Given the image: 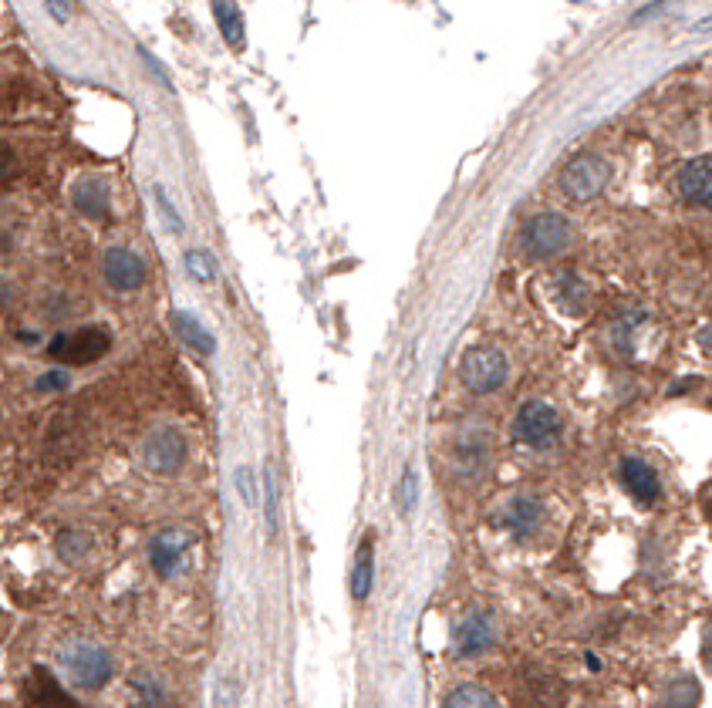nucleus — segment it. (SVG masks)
I'll return each mask as SVG.
<instances>
[{
	"instance_id": "nucleus-21",
	"label": "nucleus",
	"mask_w": 712,
	"mask_h": 708,
	"mask_svg": "<svg viewBox=\"0 0 712 708\" xmlns=\"http://www.w3.org/2000/svg\"><path fill=\"white\" fill-rule=\"evenodd\" d=\"M183 263H186L189 277L200 280V284H210V280L216 277V260H213L210 250H189Z\"/></svg>"
},
{
	"instance_id": "nucleus-25",
	"label": "nucleus",
	"mask_w": 712,
	"mask_h": 708,
	"mask_svg": "<svg viewBox=\"0 0 712 708\" xmlns=\"http://www.w3.org/2000/svg\"><path fill=\"white\" fill-rule=\"evenodd\" d=\"M233 483H237L243 503H247V506L257 503V496H254V472H250L247 466H240L237 472H233Z\"/></svg>"
},
{
	"instance_id": "nucleus-22",
	"label": "nucleus",
	"mask_w": 712,
	"mask_h": 708,
	"mask_svg": "<svg viewBox=\"0 0 712 708\" xmlns=\"http://www.w3.org/2000/svg\"><path fill=\"white\" fill-rule=\"evenodd\" d=\"M699 702V685L692 678H679V682L669 685V695H665V708H696Z\"/></svg>"
},
{
	"instance_id": "nucleus-8",
	"label": "nucleus",
	"mask_w": 712,
	"mask_h": 708,
	"mask_svg": "<svg viewBox=\"0 0 712 708\" xmlns=\"http://www.w3.org/2000/svg\"><path fill=\"white\" fill-rule=\"evenodd\" d=\"M497 638V628H493V617L486 611H473L459 621V628L453 634V655L456 658H476L483 655L486 648Z\"/></svg>"
},
{
	"instance_id": "nucleus-15",
	"label": "nucleus",
	"mask_w": 712,
	"mask_h": 708,
	"mask_svg": "<svg viewBox=\"0 0 712 708\" xmlns=\"http://www.w3.org/2000/svg\"><path fill=\"white\" fill-rule=\"evenodd\" d=\"M169 324H173V331L179 334V341L189 344L193 351H200V354H213L216 351L213 334L206 331L189 311H173V314H169Z\"/></svg>"
},
{
	"instance_id": "nucleus-12",
	"label": "nucleus",
	"mask_w": 712,
	"mask_h": 708,
	"mask_svg": "<svg viewBox=\"0 0 712 708\" xmlns=\"http://www.w3.org/2000/svg\"><path fill=\"white\" fill-rule=\"evenodd\" d=\"M621 479H625L628 493L645 506L655 503V499L662 496V483H659V476H655V469L648 466V462L635 459V456H628L625 462H621Z\"/></svg>"
},
{
	"instance_id": "nucleus-23",
	"label": "nucleus",
	"mask_w": 712,
	"mask_h": 708,
	"mask_svg": "<svg viewBox=\"0 0 712 708\" xmlns=\"http://www.w3.org/2000/svg\"><path fill=\"white\" fill-rule=\"evenodd\" d=\"M152 196H156V206H159V213L166 216V223H169V230H183V216H179L176 210V203H173V196L166 193V186L162 183H152Z\"/></svg>"
},
{
	"instance_id": "nucleus-17",
	"label": "nucleus",
	"mask_w": 712,
	"mask_h": 708,
	"mask_svg": "<svg viewBox=\"0 0 712 708\" xmlns=\"http://www.w3.org/2000/svg\"><path fill=\"white\" fill-rule=\"evenodd\" d=\"M213 14H216V24H220V31H223V38H227L230 48H237V51L247 48V34H243V14H240V7L216 0V4H213Z\"/></svg>"
},
{
	"instance_id": "nucleus-14",
	"label": "nucleus",
	"mask_w": 712,
	"mask_h": 708,
	"mask_svg": "<svg viewBox=\"0 0 712 708\" xmlns=\"http://www.w3.org/2000/svg\"><path fill=\"white\" fill-rule=\"evenodd\" d=\"M500 520H503L507 530L517 533V537H530V533H534L537 526H540V520H544V506H540L537 499H527V496L507 499Z\"/></svg>"
},
{
	"instance_id": "nucleus-18",
	"label": "nucleus",
	"mask_w": 712,
	"mask_h": 708,
	"mask_svg": "<svg viewBox=\"0 0 712 708\" xmlns=\"http://www.w3.org/2000/svg\"><path fill=\"white\" fill-rule=\"evenodd\" d=\"M443 708H500L493 692H486L483 685H459L443 698Z\"/></svg>"
},
{
	"instance_id": "nucleus-1",
	"label": "nucleus",
	"mask_w": 712,
	"mask_h": 708,
	"mask_svg": "<svg viewBox=\"0 0 712 708\" xmlns=\"http://www.w3.org/2000/svg\"><path fill=\"white\" fill-rule=\"evenodd\" d=\"M61 665H65L71 685L85 688V692H95V688H102L112 678V658H108L105 648H98L92 641L68 644L65 655H61Z\"/></svg>"
},
{
	"instance_id": "nucleus-9",
	"label": "nucleus",
	"mask_w": 712,
	"mask_h": 708,
	"mask_svg": "<svg viewBox=\"0 0 712 708\" xmlns=\"http://www.w3.org/2000/svg\"><path fill=\"white\" fill-rule=\"evenodd\" d=\"M186 547H189V533L176 530H159L156 537L149 543V564L156 570L159 577H176V570L183 567V557H186Z\"/></svg>"
},
{
	"instance_id": "nucleus-28",
	"label": "nucleus",
	"mask_w": 712,
	"mask_h": 708,
	"mask_svg": "<svg viewBox=\"0 0 712 708\" xmlns=\"http://www.w3.org/2000/svg\"><path fill=\"white\" fill-rule=\"evenodd\" d=\"M702 658H706V665L712 668V631L706 634V641H702Z\"/></svg>"
},
{
	"instance_id": "nucleus-10",
	"label": "nucleus",
	"mask_w": 712,
	"mask_h": 708,
	"mask_svg": "<svg viewBox=\"0 0 712 708\" xmlns=\"http://www.w3.org/2000/svg\"><path fill=\"white\" fill-rule=\"evenodd\" d=\"M105 280L115 290H139L146 280V263H142L129 247H108L102 257Z\"/></svg>"
},
{
	"instance_id": "nucleus-13",
	"label": "nucleus",
	"mask_w": 712,
	"mask_h": 708,
	"mask_svg": "<svg viewBox=\"0 0 712 708\" xmlns=\"http://www.w3.org/2000/svg\"><path fill=\"white\" fill-rule=\"evenodd\" d=\"M71 203H75V210L85 213L88 220H108V186H105V179H98V176L78 179L75 189H71Z\"/></svg>"
},
{
	"instance_id": "nucleus-5",
	"label": "nucleus",
	"mask_w": 712,
	"mask_h": 708,
	"mask_svg": "<svg viewBox=\"0 0 712 708\" xmlns=\"http://www.w3.org/2000/svg\"><path fill=\"white\" fill-rule=\"evenodd\" d=\"M112 348V338H108L105 328H81L75 334H58L48 351L65 365H88V361H98L102 354Z\"/></svg>"
},
{
	"instance_id": "nucleus-27",
	"label": "nucleus",
	"mask_w": 712,
	"mask_h": 708,
	"mask_svg": "<svg viewBox=\"0 0 712 708\" xmlns=\"http://www.w3.org/2000/svg\"><path fill=\"white\" fill-rule=\"evenodd\" d=\"M44 11L54 14V21L65 24V21H68V14H71V7H68V4H54V0H51V4H44Z\"/></svg>"
},
{
	"instance_id": "nucleus-29",
	"label": "nucleus",
	"mask_w": 712,
	"mask_h": 708,
	"mask_svg": "<svg viewBox=\"0 0 712 708\" xmlns=\"http://www.w3.org/2000/svg\"><path fill=\"white\" fill-rule=\"evenodd\" d=\"M692 31H712V14L706 17V21H699L696 27H692Z\"/></svg>"
},
{
	"instance_id": "nucleus-2",
	"label": "nucleus",
	"mask_w": 712,
	"mask_h": 708,
	"mask_svg": "<svg viewBox=\"0 0 712 708\" xmlns=\"http://www.w3.org/2000/svg\"><path fill=\"white\" fill-rule=\"evenodd\" d=\"M611 162L598 152H581L561 169V189L571 199H594L611 183Z\"/></svg>"
},
{
	"instance_id": "nucleus-20",
	"label": "nucleus",
	"mask_w": 712,
	"mask_h": 708,
	"mask_svg": "<svg viewBox=\"0 0 712 708\" xmlns=\"http://www.w3.org/2000/svg\"><path fill=\"white\" fill-rule=\"evenodd\" d=\"M395 499H399V513L412 516V510H416V503H419V472L412 469V466L402 472L399 493H395Z\"/></svg>"
},
{
	"instance_id": "nucleus-3",
	"label": "nucleus",
	"mask_w": 712,
	"mask_h": 708,
	"mask_svg": "<svg viewBox=\"0 0 712 708\" xmlns=\"http://www.w3.org/2000/svg\"><path fill=\"white\" fill-rule=\"evenodd\" d=\"M459 375H463L466 388L476 395L497 392V388L510 375V361L500 348H490V344H480V348H470L459 365Z\"/></svg>"
},
{
	"instance_id": "nucleus-11",
	"label": "nucleus",
	"mask_w": 712,
	"mask_h": 708,
	"mask_svg": "<svg viewBox=\"0 0 712 708\" xmlns=\"http://www.w3.org/2000/svg\"><path fill=\"white\" fill-rule=\"evenodd\" d=\"M679 193L696 206L712 210V156L692 159L679 172Z\"/></svg>"
},
{
	"instance_id": "nucleus-6",
	"label": "nucleus",
	"mask_w": 712,
	"mask_h": 708,
	"mask_svg": "<svg viewBox=\"0 0 712 708\" xmlns=\"http://www.w3.org/2000/svg\"><path fill=\"white\" fill-rule=\"evenodd\" d=\"M142 456H146V466L156 472V476H176L186 462V439L173 425H159L156 432H149Z\"/></svg>"
},
{
	"instance_id": "nucleus-16",
	"label": "nucleus",
	"mask_w": 712,
	"mask_h": 708,
	"mask_svg": "<svg viewBox=\"0 0 712 708\" xmlns=\"http://www.w3.org/2000/svg\"><path fill=\"white\" fill-rule=\"evenodd\" d=\"M372 580H375L372 540H362V547L355 553V570H351V597H355V601H365V597L372 594Z\"/></svg>"
},
{
	"instance_id": "nucleus-24",
	"label": "nucleus",
	"mask_w": 712,
	"mask_h": 708,
	"mask_svg": "<svg viewBox=\"0 0 712 708\" xmlns=\"http://www.w3.org/2000/svg\"><path fill=\"white\" fill-rule=\"evenodd\" d=\"M264 510H267V537L274 540V533H277V489H274V476H270V469H264Z\"/></svg>"
},
{
	"instance_id": "nucleus-19",
	"label": "nucleus",
	"mask_w": 712,
	"mask_h": 708,
	"mask_svg": "<svg viewBox=\"0 0 712 708\" xmlns=\"http://www.w3.org/2000/svg\"><path fill=\"white\" fill-rule=\"evenodd\" d=\"M54 547H58V557L78 560V557H85L88 547H92V537H88L85 530H61V537Z\"/></svg>"
},
{
	"instance_id": "nucleus-4",
	"label": "nucleus",
	"mask_w": 712,
	"mask_h": 708,
	"mask_svg": "<svg viewBox=\"0 0 712 708\" xmlns=\"http://www.w3.org/2000/svg\"><path fill=\"white\" fill-rule=\"evenodd\" d=\"M571 243V220L561 213H540L524 226V250L534 260L557 257Z\"/></svg>"
},
{
	"instance_id": "nucleus-7",
	"label": "nucleus",
	"mask_w": 712,
	"mask_h": 708,
	"mask_svg": "<svg viewBox=\"0 0 712 708\" xmlns=\"http://www.w3.org/2000/svg\"><path fill=\"white\" fill-rule=\"evenodd\" d=\"M561 432V412L551 402H527L517 412V435L530 446H551Z\"/></svg>"
},
{
	"instance_id": "nucleus-26",
	"label": "nucleus",
	"mask_w": 712,
	"mask_h": 708,
	"mask_svg": "<svg viewBox=\"0 0 712 708\" xmlns=\"http://www.w3.org/2000/svg\"><path fill=\"white\" fill-rule=\"evenodd\" d=\"M68 385V371H48V375L38 378V392H58V388Z\"/></svg>"
}]
</instances>
